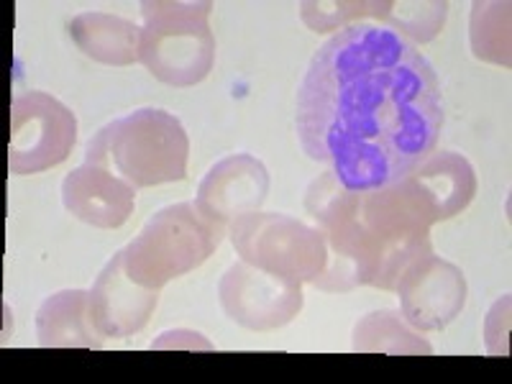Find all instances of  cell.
<instances>
[{
	"label": "cell",
	"instance_id": "obj_7",
	"mask_svg": "<svg viewBox=\"0 0 512 384\" xmlns=\"http://www.w3.org/2000/svg\"><path fill=\"white\" fill-rule=\"evenodd\" d=\"M218 295L228 318L249 331L282 328L303 310V282L249 262L233 264L223 274Z\"/></svg>",
	"mask_w": 512,
	"mask_h": 384
},
{
	"label": "cell",
	"instance_id": "obj_13",
	"mask_svg": "<svg viewBox=\"0 0 512 384\" xmlns=\"http://www.w3.org/2000/svg\"><path fill=\"white\" fill-rule=\"evenodd\" d=\"M36 336L41 346L62 349H100L105 338L90 320V297L82 290H64L47 297L36 313Z\"/></svg>",
	"mask_w": 512,
	"mask_h": 384
},
{
	"label": "cell",
	"instance_id": "obj_8",
	"mask_svg": "<svg viewBox=\"0 0 512 384\" xmlns=\"http://www.w3.org/2000/svg\"><path fill=\"white\" fill-rule=\"evenodd\" d=\"M402 315L420 331L446 328L466 303L464 272L438 259L433 251H423L402 269L397 280Z\"/></svg>",
	"mask_w": 512,
	"mask_h": 384
},
{
	"label": "cell",
	"instance_id": "obj_17",
	"mask_svg": "<svg viewBox=\"0 0 512 384\" xmlns=\"http://www.w3.org/2000/svg\"><path fill=\"white\" fill-rule=\"evenodd\" d=\"M448 3H382L379 18L392 26L397 34L428 41L443 29Z\"/></svg>",
	"mask_w": 512,
	"mask_h": 384
},
{
	"label": "cell",
	"instance_id": "obj_5",
	"mask_svg": "<svg viewBox=\"0 0 512 384\" xmlns=\"http://www.w3.org/2000/svg\"><path fill=\"white\" fill-rule=\"evenodd\" d=\"M241 259L297 282H318L328 269L326 233L280 213H249L231 223Z\"/></svg>",
	"mask_w": 512,
	"mask_h": 384
},
{
	"label": "cell",
	"instance_id": "obj_12",
	"mask_svg": "<svg viewBox=\"0 0 512 384\" xmlns=\"http://www.w3.org/2000/svg\"><path fill=\"white\" fill-rule=\"evenodd\" d=\"M408 177L428 198L438 221L459 216L477 192L474 167L454 152H433Z\"/></svg>",
	"mask_w": 512,
	"mask_h": 384
},
{
	"label": "cell",
	"instance_id": "obj_9",
	"mask_svg": "<svg viewBox=\"0 0 512 384\" xmlns=\"http://www.w3.org/2000/svg\"><path fill=\"white\" fill-rule=\"evenodd\" d=\"M269 172L251 154H233L210 167L198 187L195 205L208 221L226 223L256 213L267 200Z\"/></svg>",
	"mask_w": 512,
	"mask_h": 384
},
{
	"label": "cell",
	"instance_id": "obj_3",
	"mask_svg": "<svg viewBox=\"0 0 512 384\" xmlns=\"http://www.w3.org/2000/svg\"><path fill=\"white\" fill-rule=\"evenodd\" d=\"M213 3L146 0L141 3L139 62L169 88H192L216 62V39L208 26Z\"/></svg>",
	"mask_w": 512,
	"mask_h": 384
},
{
	"label": "cell",
	"instance_id": "obj_18",
	"mask_svg": "<svg viewBox=\"0 0 512 384\" xmlns=\"http://www.w3.org/2000/svg\"><path fill=\"white\" fill-rule=\"evenodd\" d=\"M303 16L305 24L310 31H331V29H346L351 18L361 16H377L382 3H303Z\"/></svg>",
	"mask_w": 512,
	"mask_h": 384
},
{
	"label": "cell",
	"instance_id": "obj_10",
	"mask_svg": "<svg viewBox=\"0 0 512 384\" xmlns=\"http://www.w3.org/2000/svg\"><path fill=\"white\" fill-rule=\"evenodd\" d=\"M90 297V320L103 338H126L139 333L157 308L159 290L139 285L123 267V251L98 274Z\"/></svg>",
	"mask_w": 512,
	"mask_h": 384
},
{
	"label": "cell",
	"instance_id": "obj_16",
	"mask_svg": "<svg viewBox=\"0 0 512 384\" xmlns=\"http://www.w3.org/2000/svg\"><path fill=\"white\" fill-rule=\"evenodd\" d=\"M356 351H387V354H410V351H425L431 354V344L410 333L402 326L395 313H372L356 326L354 333Z\"/></svg>",
	"mask_w": 512,
	"mask_h": 384
},
{
	"label": "cell",
	"instance_id": "obj_11",
	"mask_svg": "<svg viewBox=\"0 0 512 384\" xmlns=\"http://www.w3.org/2000/svg\"><path fill=\"white\" fill-rule=\"evenodd\" d=\"M62 203L77 221L113 231L134 213L136 187L113 175L103 164L85 162L64 177Z\"/></svg>",
	"mask_w": 512,
	"mask_h": 384
},
{
	"label": "cell",
	"instance_id": "obj_4",
	"mask_svg": "<svg viewBox=\"0 0 512 384\" xmlns=\"http://www.w3.org/2000/svg\"><path fill=\"white\" fill-rule=\"evenodd\" d=\"M226 226L203 216L195 203L167 205L154 213L141 233L123 249L128 277L149 290L192 272L221 244Z\"/></svg>",
	"mask_w": 512,
	"mask_h": 384
},
{
	"label": "cell",
	"instance_id": "obj_15",
	"mask_svg": "<svg viewBox=\"0 0 512 384\" xmlns=\"http://www.w3.org/2000/svg\"><path fill=\"white\" fill-rule=\"evenodd\" d=\"M469 34L474 57L510 67V3H474Z\"/></svg>",
	"mask_w": 512,
	"mask_h": 384
},
{
	"label": "cell",
	"instance_id": "obj_1",
	"mask_svg": "<svg viewBox=\"0 0 512 384\" xmlns=\"http://www.w3.org/2000/svg\"><path fill=\"white\" fill-rule=\"evenodd\" d=\"M443 121L436 70L390 26L349 24L331 36L297 93L303 152L349 192L405 180L433 154Z\"/></svg>",
	"mask_w": 512,
	"mask_h": 384
},
{
	"label": "cell",
	"instance_id": "obj_6",
	"mask_svg": "<svg viewBox=\"0 0 512 384\" xmlns=\"http://www.w3.org/2000/svg\"><path fill=\"white\" fill-rule=\"evenodd\" d=\"M77 141L75 113L39 90L18 95L11 105V175H39L70 157Z\"/></svg>",
	"mask_w": 512,
	"mask_h": 384
},
{
	"label": "cell",
	"instance_id": "obj_14",
	"mask_svg": "<svg viewBox=\"0 0 512 384\" xmlns=\"http://www.w3.org/2000/svg\"><path fill=\"white\" fill-rule=\"evenodd\" d=\"M70 36L82 54L113 67L139 62L141 29L134 21H126L111 13H80L70 21Z\"/></svg>",
	"mask_w": 512,
	"mask_h": 384
},
{
	"label": "cell",
	"instance_id": "obj_2",
	"mask_svg": "<svg viewBox=\"0 0 512 384\" xmlns=\"http://www.w3.org/2000/svg\"><path fill=\"white\" fill-rule=\"evenodd\" d=\"M190 139L180 118L162 108H141L108 123L88 141L85 162L103 164L134 185H167L187 177Z\"/></svg>",
	"mask_w": 512,
	"mask_h": 384
}]
</instances>
